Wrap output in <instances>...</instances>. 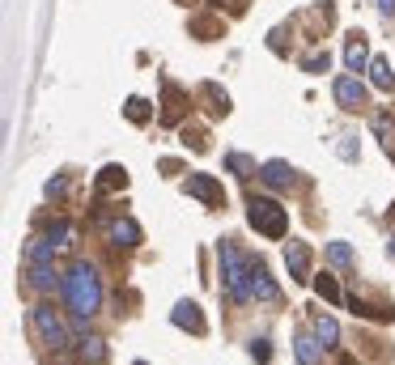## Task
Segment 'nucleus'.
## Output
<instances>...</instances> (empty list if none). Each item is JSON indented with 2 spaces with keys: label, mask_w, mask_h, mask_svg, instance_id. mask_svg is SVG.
<instances>
[{
  "label": "nucleus",
  "mask_w": 395,
  "mask_h": 365,
  "mask_svg": "<svg viewBox=\"0 0 395 365\" xmlns=\"http://www.w3.org/2000/svg\"><path fill=\"white\" fill-rule=\"evenodd\" d=\"M64 302H68V310L77 319H94L98 315V306H102V281H98L94 264L81 259V264L68 268V276H64Z\"/></svg>",
  "instance_id": "f257e3e1"
},
{
  "label": "nucleus",
  "mask_w": 395,
  "mask_h": 365,
  "mask_svg": "<svg viewBox=\"0 0 395 365\" xmlns=\"http://www.w3.org/2000/svg\"><path fill=\"white\" fill-rule=\"evenodd\" d=\"M217 259H221V276H226L230 302H234V306L251 302V298H255V293H251V264H255V259H247L234 242H221V247H217Z\"/></svg>",
  "instance_id": "f03ea898"
},
{
  "label": "nucleus",
  "mask_w": 395,
  "mask_h": 365,
  "mask_svg": "<svg viewBox=\"0 0 395 365\" xmlns=\"http://www.w3.org/2000/svg\"><path fill=\"white\" fill-rule=\"evenodd\" d=\"M21 268L30 276L34 289H51L55 285V247L47 242V234H34L21 251Z\"/></svg>",
  "instance_id": "7ed1b4c3"
},
{
  "label": "nucleus",
  "mask_w": 395,
  "mask_h": 365,
  "mask_svg": "<svg viewBox=\"0 0 395 365\" xmlns=\"http://www.w3.org/2000/svg\"><path fill=\"white\" fill-rule=\"evenodd\" d=\"M247 221H251V230H260L264 238H285V234H289V213H285L277 200H268V196H251V200H247Z\"/></svg>",
  "instance_id": "20e7f679"
},
{
  "label": "nucleus",
  "mask_w": 395,
  "mask_h": 365,
  "mask_svg": "<svg viewBox=\"0 0 395 365\" xmlns=\"http://www.w3.org/2000/svg\"><path fill=\"white\" fill-rule=\"evenodd\" d=\"M30 332L38 336V344L55 349V353L68 349V327H64V319H60L51 306H34V310H30Z\"/></svg>",
  "instance_id": "39448f33"
},
{
  "label": "nucleus",
  "mask_w": 395,
  "mask_h": 365,
  "mask_svg": "<svg viewBox=\"0 0 395 365\" xmlns=\"http://www.w3.org/2000/svg\"><path fill=\"white\" fill-rule=\"evenodd\" d=\"M183 191L187 196H196L200 204H208V208H221L226 204V187L213 179V174H191L187 183H183Z\"/></svg>",
  "instance_id": "423d86ee"
},
{
  "label": "nucleus",
  "mask_w": 395,
  "mask_h": 365,
  "mask_svg": "<svg viewBox=\"0 0 395 365\" xmlns=\"http://www.w3.org/2000/svg\"><path fill=\"white\" fill-rule=\"evenodd\" d=\"M332 94H336V102H340L345 111H362V106H366V85H362V77H336Z\"/></svg>",
  "instance_id": "0eeeda50"
},
{
  "label": "nucleus",
  "mask_w": 395,
  "mask_h": 365,
  "mask_svg": "<svg viewBox=\"0 0 395 365\" xmlns=\"http://www.w3.org/2000/svg\"><path fill=\"white\" fill-rule=\"evenodd\" d=\"M251 293H255L260 302H268V306H277V302H281V289H277V281L268 276V268H264V264H251Z\"/></svg>",
  "instance_id": "6e6552de"
},
{
  "label": "nucleus",
  "mask_w": 395,
  "mask_h": 365,
  "mask_svg": "<svg viewBox=\"0 0 395 365\" xmlns=\"http://www.w3.org/2000/svg\"><path fill=\"white\" fill-rule=\"evenodd\" d=\"M294 357H298V365H319L323 340H319L315 332H298V336H294Z\"/></svg>",
  "instance_id": "1a4fd4ad"
},
{
  "label": "nucleus",
  "mask_w": 395,
  "mask_h": 365,
  "mask_svg": "<svg viewBox=\"0 0 395 365\" xmlns=\"http://www.w3.org/2000/svg\"><path fill=\"white\" fill-rule=\"evenodd\" d=\"M285 268L294 272V281H311V247L306 242H289L285 247Z\"/></svg>",
  "instance_id": "9d476101"
},
{
  "label": "nucleus",
  "mask_w": 395,
  "mask_h": 365,
  "mask_svg": "<svg viewBox=\"0 0 395 365\" xmlns=\"http://www.w3.org/2000/svg\"><path fill=\"white\" fill-rule=\"evenodd\" d=\"M170 319H174V327H183V332L204 336V315H200V306H196V302H187V298H183V302L174 306V315H170Z\"/></svg>",
  "instance_id": "9b49d317"
},
{
  "label": "nucleus",
  "mask_w": 395,
  "mask_h": 365,
  "mask_svg": "<svg viewBox=\"0 0 395 365\" xmlns=\"http://www.w3.org/2000/svg\"><path fill=\"white\" fill-rule=\"evenodd\" d=\"M162 89H166V106H162V123H166V128H174V123L183 119V111H187V98H183V89H179V85H170V81H166Z\"/></svg>",
  "instance_id": "f8f14e48"
},
{
  "label": "nucleus",
  "mask_w": 395,
  "mask_h": 365,
  "mask_svg": "<svg viewBox=\"0 0 395 365\" xmlns=\"http://www.w3.org/2000/svg\"><path fill=\"white\" fill-rule=\"evenodd\" d=\"M106 234H111V242H115V247H128V251H132V247H140V225H136L132 217L111 221V230H106Z\"/></svg>",
  "instance_id": "ddd939ff"
},
{
  "label": "nucleus",
  "mask_w": 395,
  "mask_h": 365,
  "mask_svg": "<svg viewBox=\"0 0 395 365\" xmlns=\"http://www.w3.org/2000/svg\"><path fill=\"white\" fill-rule=\"evenodd\" d=\"M260 179H264L268 187H277V191H281V187H289V183H294V170H289V162L272 157V162H264V166H260Z\"/></svg>",
  "instance_id": "4468645a"
},
{
  "label": "nucleus",
  "mask_w": 395,
  "mask_h": 365,
  "mask_svg": "<svg viewBox=\"0 0 395 365\" xmlns=\"http://www.w3.org/2000/svg\"><path fill=\"white\" fill-rule=\"evenodd\" d=\"M345 60H349V72H362V68H366L370 47H366V34H362V30L349 34V43H345Z\"/></svg>",
  "instance_id": "2eb2a0df"
},
{
  "label": "nucleus",
  "mask_w": 395,
  "mask_h": 365,
  "mask_svg": "<svg viewBox=\"0 0 395 365\" xmlns=\"http://www.w3.org/2000/svg\"><path fill=\"white\" fill-rule=\"evenodd\" d=\"M200 98L208 102V111H213V115H230V94H226L217 81H204V85H200Z\"/></svg>",
  "instance_id": "dca6fc26"
},
{
  "label": "nucleus",
  "mask_w": 395,
  "mask_h": 365,
  "mask_svg": "<svg viewBox=\"0 0 395 365\" xmlns=\"http://www.w3.org/2000/svg\"><path fill=\"white\" fill-rule=\"evenodd\" d=\"M315 336L323 340V349H336V344H340V327H336V319H332V315H315Z\"/></svg>",
  "instance_id": "f3484780"
},
{
  "label": "nucleus",
  "mask_w": 395,
  "mask_h": 365,
  "mask_svg": "<svg viewBox=\"0 0 395 365\" xmlns=\"http://www.w3.org/2000/svg\"><path fill=\"white\" fill-rule=\"evenodd\" d=\"M349 310L357 315V319H395V310H387V306H370V302H362V298H349Z\"/></svg>",
  "instance_id": "a211bd4d"
},
{
  "label": "nucleus",
  "mask_w": 395,
  "mask_h": 365,
  "mask_svg": "<svg viewBox=\"0 0 395 365\" xmlns=\"http://www.w3.org/2000/svg\"><path fill=\"white\" fill-rule=\"evenodd\" d=\"M370 81H374V85H379V89H383V94H391V89H395L391 64H387V60H383V55H379V60H370Z\"/></svg>",
  "instance_id": "6ab92c4d"
},
{
  "label": "nucleus",
  "mask_w": 395,
  "mask_h": 365,
  "mask_svg": "<svg viewBox=\"0 0 395 365\" xmlns=\"http://www.w3.org/2000/svg\"><path fill=\"white\" fill-rule=\"evenodd\" d=\"M81 361L85 365H106V344L98 336H85L81 340Z\"/></svg>",
  "instance_id": "aec40b11"
},
{
  "label": "nucleus",
  "mask_w": 395,
  "mask_h": 365,
  "mask_svg": "<svg viewBox=\"0 0 395 365\" xmlns=\"http://www.w3.org/2000/svg\"><path fill=\"white\" fill-rule=\"evenodd\" d=\"M43 234H47V242H51L55 251H64V247H72V225H68V221H51V225H47Z\"/></svg>",
  "instance_id": "412c9836"
},
{
  "label": "nucleus",
  "mask_w": 395,
  "mask_h": 365,
  "mask_svg": "<svg viewBox=\"0 0 395 365\" xmlns=\"http://www.w3.org/2000/svg\"><path fill=\"white\" fill-rule=\"evenodd\" d=\"M226 166H230L238 179H255V174H260V166H255L247 153H226Z\"/></svg>",
  "instance_id": "4be33fe9"
},
{
  "label": "nucleus",
  "mask_w": 395,
  "mask_h": 365,
  "mask_svg": "<svg viewBox=\"0 0 395 365\" xmlns=\"http://www.w3.org/2000/svg\"><path fill=\"white\" fill-rule=\"evenodd\" d=\"M115 187H128V170L123 166H106L98 174V191H115Z\"/></svg>",
  "instance_id": "5701e85b"
},
{
  "label": "nucleus",
  "mask_w": 395,
  "mask_h": 365,
  "mask_svg": "<svg viewBox=\"0 0 395 365\" xmlns=\"http://www.w3.org/2000/svg\"><path fill=\"white\" fill-rule=\"evenodd\" d=\"M315 293L323 298V302H345V293H340V285H336V276H315Z\"/></svg>",
  "instance_id": "b1692460"
},
{
  "label": "nucleus",
  "mask_w": 395,
  "mask_h": 365,
  "mask_svg": "<svg viewBox=\"0 0 395 365\" xmlns=\"http://www.w3.org/2000/svg\"><path fill=\"white\" fill-rule=\"evenodd\" d=\"M328 259H332L336 268H349V264H353V247H349V242H328Z\"/></svg>",
  "instance_id": "393cba45"
},
{
  "label": "nucleus",
  "mask_w": 395,
  "mask_h": 365,
  "mask_svg": "<svg viewBox=\"0 0 395 365\" xmlns=\"http://www.w3.org/2000/svg\"><path fill=\"white\" fill-rule=\"evenodd\" d=\"M123 111H128V119H132V123H145V119H149V102H145V98H128V106H123Z\"/></svg>",
  "instance_id": "a878e982"
},
{
  "label": "nucleus",
  "mask_w": 395,
  "mask_h": 365,
  "mask_svg": "<svg viewBox=\"0 0 395 365\" xmlns=\"http://www.w3.org/2000/svg\"><path fill=\"white\" fill-rule=\"evenodd\" d=\"M251 357H255L260 365L272 361V349H268V340H251Z\"/></svg>",
  "instance_id": "bb28decb"
},
{
  "label": "nucleus",
  "mask_w": 395,
  "mask_h": 365,
  "mask_svg": "<svg viewBox=\"0 0 395 365\" xmlns=\"http://www.w3.org/2000/svg\"><path fill=\"white\" fill-rule=\"evenodd\" d=\"M328 64H332V55H328V51H319V55H311V60H306L302 68H306V72H323Z\"/></svg>",
  "instance_id": "cd10ccee"
},
{
  "label": "nucleus",
  "mask_w": 395,
  "mask_h": 365,
  "mask_svg": "<svg viewBox=\"0 0 395 365\" xmlns=\"http://www.w3.org/2000/svg\"><path fill=\"white\" fill-rule=\"evenodd\" d=\"M340 157H345V162H357V145H353V136H340Z\"/></svg>",
  "instance_id": "c85d7f7f"
},
{
  "label": "nucleus",
  "mask_w": 395,
  "mask_h": 365,
  "mask_svg": "<svg viewBox=\"0 0 395 365\" xmlns=\"http://www.w3.org/2000/svg\"><path fill=\"white\" fill-rule=\"evenodd\" d=\"M64 191H68V183H64V179H51V183H47V196H64Z\"/></svg>",
  "instance_id": "c756f323"
},
{
  "label": "nucleus",
  "mask_w": 395,
  "mask_h": 365,
  "mask_svg": "<svg viewBox=\"0 0 395 365\" xmlns=\"http://www.w3.org/2000/svg\"><path fill=\"white\" fill-rule=\"evenodd\" d=\"M379 9H383V13H395V0H379Z\"/></svg>",
  "instance_id": "7c9ffc66"
},
{
  "label": "nucleus",
  "mask_w": 395,
  "mask_h": 365,
  "mask_svg": "<svg viewBox=\"0 0 395 365\" xmlns=\"http://www.w3.org/2000/svg\"><path fill=\"white\" fill-rule=\"evenodd\" d=\"M391 255H395V238H391Z\"/></svg>",
  "instance_id": "2f4dec72"
},
{
  "label": "nucleus",
  "mask_w": 395,
  "mask_h": 365,
  "mask_svg": "<svg viewBox=\"0 0 395 365\" xmlns=\"http://www.w3.org/2000/svg\"><path fill=\"white\" fill-rule=\"evenodd\" d=\"M179 4H191V0H179Z\"/></svg>",
  "instance_id": "473e14b6"
},
{
  "label": "nucleus",
  "mask_w": 395,
  "mask_h": 365,
  "mask_svg": "<svg viewBox=\"0 0 395 365\" xmlns=\"http://www.w3.org/2000/svg\"><path fill=\"white\" fill-rule=\"evenodd\" d=\"M345 365H357V361H345Z\"/></svg>",
  "instance_id": "72a5a7b5"
},
{
  "label": "nucleus",
  "mask_w": 395,
  "mask_h": 365,
  "mask_svg": "<svg viewBox=\"0 0 395 365\" xmlns=\"http://www.w3.org/2000/svg\"><path fill=\"white\" fill-rule=\"evenodd\" d=\"M136 365H145V361H136Z\"/></svg>",
  "instance_id": "f704fd0d"
}]
</instances>
